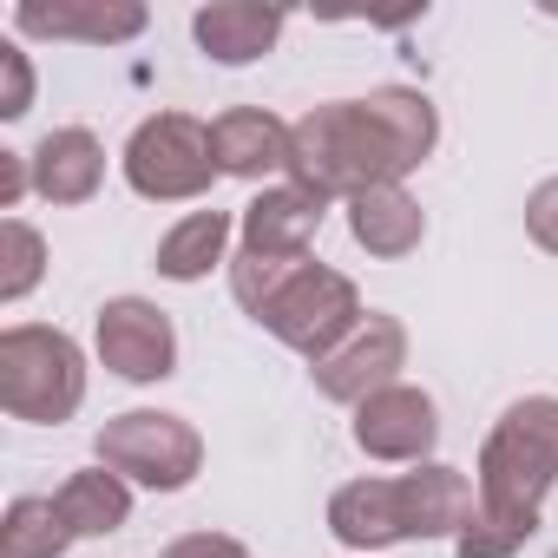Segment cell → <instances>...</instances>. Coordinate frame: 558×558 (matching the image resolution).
<instances>
[{"label": "cell", "mask_w": 558, "mask_h": 558, "mask_svg": "<svg viewBox=\"0 0 558 558\" xmlns=\"http://www.w3.org/2000/svg\"><path fill=\"white\" fill-rule=\"evenodd\" d=\"M34 158H21V151H0V210H14L21 204V191L34 184V171H27Z\"/></svg>", "instance_id": "obj_24"}, {"label": "cell", "mask_w": 558, "mask_h": 558, "mask_svg": "<svg viewBox=\"0 0 558 558\" xmlns=\"http://www.w3.org/2000/svg\"><path fill=\"white\" fill-rule=\"evenodd\" d=\"M106 178V145L86 125H60L34 145V191L47 204H86Z\"/></svg>", "instance_id": "obj_14"}, {"label": "cell", "mask_w": 558, "mask_h": 558, "mask_svg": "<svg viewBox=\"0 0 558 558\" xmlns=\"http://www.w3.org/2000/svg\"><path fill=\"white\" fill-rule=\"evenodd\" d=\"M99 466H112L119 480H138L151 493H184L204 466V440L178 414L132 408V414H112L99 427Z\"/></svg>", "instance_id": "obj_6"}, {"label": "cell", "mask_w": 558, "mask_h": 558, "mask_svg": "<svg viewBox=\"0 0 558 558\" xmlns=\"http://www.w3.org/2000/svg\"><path fill=\"white\" fill-rule=\"evenodd\" d=\"M223 243H230V210H191L158 243V276H171V283H197L210 263H223Z\"/></svg>", "instance_id": "obj_18"}, {"label": "cell", "mask_w": 558, "mask_h": 558, "mask_svg": "<svg viewBox=\"0 0 558 558\" xmlns=\"http://www.w3.org/2000/svg\"><path fill=\"white\" fill-rule=\"evenodd\" d=\"M323 210L329 204L296 191V184L263 191V197L243 204V250L250 256H276V263H296V256H310V236L323 230Z\"/></svg>", "instance_id": "obj_12"}, {"label": "cell", "mask_w": 558, "mask_h": 558, "mask_svg": "<svg viewBox=\"0 0 558 558\" xmlns=\"http://www.w3.org/2000/svg\"><path fill=\"white\" fill-rule=\"evenodd\" d=\"M440 138L427 93L381 86L368 99L310 106L290 125V184L310 197H362L375 184H401Z\"/></svg>", "instance_id": "obj_1"}, {"label": "cell", "mask_w": 558, "mask_h": 558, "mask_svg": "<svg viewBox=\"0 0 558 558\" xmlns=\"http://www.w3.org/2000/svg\"><path fill=\"white\" fill-rule=\"evenodd\" d=\"M525 230H532V243H538V250H551V256H558V178H545V184L525 197Z\"/></svg>", "instance_id": "obj_21"}, {"label": "cell", "mask_w": 558, "mask_h": 558, "mask_svg": "<svg viewBox=\"0 0 558 558\" xmlns=\"http://www.w3.org/2000/svg\"><path fill=\"white\" fill-rule=\"evenodd\" d=\"M0 303H21L34 283H40V269H47V243H40V230L34 223H21V217H8L0 223Z\"/></svg>", "instance_id": "obj_20"}, {"label": "cell", "mask_w": 558, "mask_h": 558, "mask_svg": "<svg viewBox=\"0 0 558 558\" xmlns=\"http://www.w3.org/2000/svg\"><path fill=\"white\" fill-rule=\"evenodd\" d=\"M53 506H60V519H66L73 538H106V532H119V525L132 519V493H125V480H119L112 466L73 473V480L53 493Z\"/></svg>", "instance_id": "obj_17"}, {"label": "cell", "mask_w": 558, "mask_h": 558, "mask_svg": "<svg viewBox=\"0 0 558 558\" xmlns=\"http://www.w3.org/2000/svg\"><path fill=\"white\" fill-rule=\"evenodd\" d=\"M86 401V355L66 329H8L0 336V408L34 427L73 421Z\"/></svg>", "instance_id": "obj_5"}, {"label": "cell", "mask_w": 558, "mask_h": 558, "mask_svg": "<svg viewBox=\"0 0 558 558\" xmlns=\"http://www.w3.org/2000/svg\"><path fill=\"white\" fill-rule=\"evenodd\" d=\"M217 178V151H210V125H197L191 112H158L132 132L125 145V184L151 204H184L204 197Z\"/></svg>", "instance_id": "obj_7"}, {"label": "cell", "mask_w": 558, "mask_h": 558, "mask_svg": "<svg viewBox=\"0 0 558 558\" xmlns=\"http://www.w3.org/2000/svg\"><path fill=\"white\" fill-rule=\"evenodd\" d=\"M0 66H8V99H0V119H27L34 106V66L21 47H0Z\"/></svg>", "instance_id": "obj_22"}, {"label": "cell", "mask_w": 558, "mask_h": 558, "mask_svg": "<svg viewBox=\"0 0 558 558\" xmlns=\"http://www.w3.org/2000/svg\"><path fill=\"white\" fill-rule=\"evenodd\" d=\"M73 545L66 519L53 499H14L8 525H0V558H60Z\"/></svg>", "instance_id": "obj_19"}, {"label": "cell", "mask_w": 558, "mask_h": 558, "mask_svg": "<svg viewBox=\"0 0 558 558\" xmlns=\"http://www.w3.org/2000/svg\"><path fill=\"white\" fill-rule=\"evenodd\" d=\"M283 349H296V355H310V362H323V355H336L355 329H362V296H355V283L342 269H329V263H290L283 276H276V290L250 310Z\"/></svg>", "instance_id": "obj_4"}, {"label": "cell", "mask_w": 558, "mask_h": 558, "mask_svg": "<svg viewBox=\"0 0 558 558\" xmlns=\"http://www.w3.org/2000/svg\"><path fill=\"white\" fill-rule=\"evenodd\" d=\"M21 34L40 40H93V47H119L132 34H145V8L138 0H21L14 8Z\"/></svg>", "instance_id": "obj_11"}, {"label": "cell", "mask_w": 558, "mask_h": 558, "mask_svg": "<svg viewBox=\"0 0 558 558\" xmlns=\"http://www.w3.org/2000/svg\"><path fill=\"white\" fill-rule=\"evenodd\" d=\"M197 47L223 66H250L276 47V34H283V14L276 8H256V0H210V8H197L191 21Z\"/></svg>", "instance_id": "obj_15"}, {"label": "cell", "mask_w": 558, "mask_h": 558, "mask_svg": "<svg viewBox=\"0 0 558 558\" xmlns=\"http://www.w3.org/2000/svg\"><path fill=\"white\" fill-rule=\"evenodd\" d=\"M408 362V329L395 323V316H381V310H368L362 316V329L336 349V355H323L310 375H316V388L329 395V401H349V408H362L368 395H381V388H395V368Z\"/></svg>", "instance_id": "obj_9"}, {"label": "cell", "mask_w": 558, "mask_h": 558, "mask_svg": "<svg viewBox=\"0 0 558 558\" xmlns=\"http://www.w3.org/2000/svg\"><path fill=\"white\" fill-rule=\"evenodd\" d=\"M210 151H217V171H230V178L290 171V125L263 106H236L210 125Z\"/></svg>", "instance_id": "obj_13"}, {"label": "cell", "mask_w": 558, "mask_h": 558, "mask_svg": "<svg viewBox=\"0 0 558 558\" xmlns=\"http://www.w3.org/2000/svg\"><path fill=\"white\" fill-rule=\"evenodd\" d=\"M158 558H250L230 532H184V538H171Z\"/></svg>", "instance_id": "obj_23"}, {"label": "cell", "mask_w": 558, "mask_h": 558, "mask_svg": "<svg viewBox=\"0 0 558 558\" xmlns=\"http://www.w3.org/2000/svg\"><path fill=\"white\" fill-rule=\"evenodd\" d=\"M558 486V401L525 395L480 447V506L453 538L460 558H512L538 532V506Z\"/></svg>", "instance_id": "obj_2"}, {"label": "cell", "mask_w": 558, "mask_h": 558, "mask_svg": "<svg viewBox=\"0 0 558 558\" xmlns=\"http://www.w3.org/2000/svg\"><path fill=\"white\" fill-rule=\"evenodd\" d=\"M99 362L119 375V381H165L178 368V336H171V316L145 296H112L99 310Z\"/></svg>", "instance_id": "obj_8"}, {"label": "cell", "mask_w": 558, "mask_h": 558, "mask_svg": "<svg viewBox=\"0 0 558 558\" xmlns=\"http://www.w3.org/2000/svg\"><path fill=\"white\" fill-rule=\"evenodd\" d=\"M473 486L466 473L453 466H421V473H401V480H355L329 499V532L355 551H375V545H401V538H460L466 519H473Z\"/></svg>", "instance_id": "obj_3"}, {"label": "cell", "mask_w": 558, "mask_h": 558, "mask_svg": "<svg viewBox=\"0 0 558 558\" xmlns=\"http://www.w3.org/2000/svg\"><path fill=\"white\" fill-rule=\"evenodd\" d=\"M349 230H355V243H362L368 256L395 263V256H408V250L421 243L427 217H421V204H414L401 184H375V191L349 197Z\"/></svg>", "instance_id": "obj_16"}, {"label": "cell", "mask_w": 558, "mask_h": 558, "mask_svg": "<svg viewBox=\"0 0 558 558\" xmlns=\"http://www.w3.org/2000/svg\"><path fill=\"white\" fill-rule=\"evenodd\" d=\"M440 440V414L421 388H381L355 408V447L375 460H427Z\"/></svg>", "instance_id": "obj_10"}]
</instances>
